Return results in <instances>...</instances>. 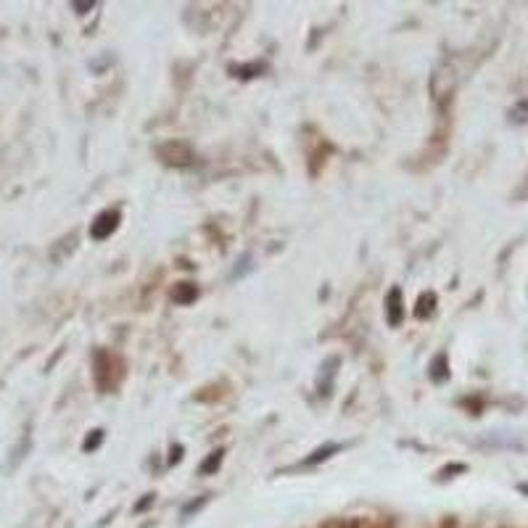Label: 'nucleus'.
<instances>
[{"instance_id":"obj_9","label":"nucleus","mask_w":528,"mask_h":528,"mask_svg":"<svg viewBox=\"0 0 528 528\" xmlns=\"http://www.w3.org/2000/svg\"><path fill=\"white\" fill-rule=\"evenodd\" d=\"M101 441H103V431H93V436H88V441H85L82 447H85V452H93Z\"/></svg>"},{"instance_id":"obj_6","label":"nucleus","mask_w":528,"mask_h":528,"mask_svg":"<svg viewBox=\"0 0 528 528\" xmlns=\"http://www.w3.org/2000/svg\"><path fill=\"white\" fill-rule=\"evenodd\" d=\"M220 462H222V452H212V455L206 457L204 465H201V473H204V476H209L212 470L220 468Z\"/></svg>"},{"instance_id":"obj_8","label":"nucleus","mask_w":528,"mask_h":528,"mask_svg":"<svg viewBox=\"0 0 528 528\" xmlns=\"http://www.w3.org/2000/svg\"><path fill=\"white\" fill-rule=\"evenodd\" d=\"M338 447H325V449H317L315 452V457H309V460H304V465H315V462H320V460H328L330 455H333V452H336Z\"/></svg>"},{"instance_id":"obj_3","label":"nucleus","mask_w":528,"mask_h":528,"mask_svg":"<svg viewBox=\"0 0 528 528\" xmlns=\"http://www.w3.org/2000/svg\"><path fill=\"white\" fill-rule=\"evenodd\" d=\"M428 375H431L433 383H444L449 378V362H447V354H439L436 360L431 362V367H428Z\"/></svg>"},{"instance_id":"obj_2","label":"nucleus","mask_w":528,"mask_h":528,"mask_svg":"<svg viewBox=\"0 0 528 528\" xmlns=\"http://www.w3.org/2000/svg\"><path fill=\"white\" fill-rule=\"evenodd\" d=\"M404 317V304H402V291L399 288H391L389 299H386V320L389 325H399Z\"/></svg>"},{"instance_id":"obj_4","label":"nucleus","mask_w":528,"mask_h":528,"mask_svg":"<svg viewBox=\"0 0 528 528\" xmlns=\"http://www.w3.org/2000/svg\"><path fill=\"white\" fill-rule=\"evenodd\" d=\"M196 296L198 291L196 286H191V283H180V286H175V291H172V299H175L177 304H191Z\"/></svg>"},{"instance_id":"obj_10","label":"nucleus","mask_w":528,"mask_h":528,"mask_svg":"<svg viewBox=\"0 0 528 528\" xmlns=\"http://www.w3.org/2000/svg\"><path fill=\"white\" fill-rule=\"evenodd\" d=\"M96 3H74V8H77V14H85L88 8H93Z\"/></svg>"},{"instance_id":"obj_5","label":"nucleus","mask_w":528,"mask_h":528,"mask_svg":"<svg viewBox=\"0 0 528 528\" xmlns=\"http://www.w3.org/2000/svg\"><path fill=\"white\" fill-rule=\"evenodd\" d=\"M510 122H515V125H523V122H528V101L515 103L513 109H510Z\"/></svg>"},{"instance_id":"obj_1","label":"nucleus","mask_w":528,"mask_h":528,"mask_svg":"<svg viewBox=\"0 0 528 528\" xmlns=\"http://www.w3.org/2000/svg\"><path fill=\"white\" fill-rule=\"evenodd\" d=\"M117 225H119V212L106 209V212L98 214L96 222L90 225V235H93L96 241H103V238H109V235L117 230Z\"/></svg>"},{"instance_id":"obj_7","label":"nucleus","mask_w":528,"mask_h":528,"mask_svg":"<svg viewBox=\"0 0 528 528\" xmlns=\"http://www.w3.org/2000/svg\"><path fill=\"white\" fill-rule=\"evenodd\" d=\"M433 304H436V296L433 294H423L420 296V307H418V317H426L433 312Z\"/></svg>"}]
</instances>
